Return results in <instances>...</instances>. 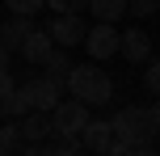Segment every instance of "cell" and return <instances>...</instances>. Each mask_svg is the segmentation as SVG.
I'll return each mask as SVG.
<instances>
[{"instance_id":"obj_6","label":"cell","mask_w":160,"mask_h":156,"mask_svg":"<svg viewBox=\"0 0 160 156\" xmlns=\"http://www.w3.org/2000/svg\"><path fill=\"white\" fill-rule=\"evenodd\" d=\"M118 47H122V34L114 30L110 21H97V25H88V34H84V51L101 63V59H110V55H118Z\"/></svg>"},{"instance_id":"obj_10","label":"cell","mask_w":160,"mask_h":156,"mask_svg":"<svg viewBox=\"0 0 160 156\" xmlns=\"http://www.w3.org/2000/svg\"><path fill=\"white\" fill-rule=\"evenodd\" d=\"M34 30V17H21V13H8V21L0 25V42H4L8 51H21V42L30 38Z\"/></svg>"},{"instance_id":"obj_20","label":"cell","mask_w":160,"mask_h":156,"mask_svg":"<svg viewBox=\"0 0 160 156\" xmlns=\"http://www.w3.org/2000/svg\"><path fill=\"white\" fill-rule=\"evenodd\" d=\"M47 8L51 13H84L88 0H47Z\"/></svg>"},{"instance_id":"obj_9","label":"cell","mask_w":160,"mask_h":156,"mask_svg":"<svg viewBox=\"0 0 160 156\" xmlns=\"http://www.w3.org/2000/svg\"><path fill=\"white\" fill-rule=\"evenodd\" d=\"M110 143H114V123L88 118V123H84V131H80V148H88V152H97V156H101Z\"/></svg>"},{"instance_id":"obj_13","label":"cell","mask_w":160,"mask_h":156,"mask_svg":"<svg viewBox=\"0 0 160 156\" xmlns=\"http://www.w3.org/2000/svg\"><path fill=\"white\" fill-rule=\"evenodd\" d=\"M25 114H30V101L21 97V89H13L8 97H0V118H13L17 123V118H25Z\"/></svg>"},{"instance_id":"obj_1","label":"cell","mask_w":160,"mask_h":156,"mask_svg":"<svg viewBox=\"0 0 160 156\" xmlns=\"http://www.w3.org/2000/svg\"><path fill=\"white\" fill-rule=\"evenodd\" d=\"M63 89L72 93L76 101H84V106H105V101L114 97V76H105L97 63H72Z\"/></svg>"},{"instance_id":"obj_15","label":"cell","mask_w":160,"mask_h":156,"mask_svg":"<svg viewBox=\"0 0 160 156\" xmlns=\"http://www.w3.org/2000/svg\"><path fill=\"white\" fill-rule=\"evenodd\" d=\"M42 68H47V76H55V80H68V72H72V63H68V51H63V47H55V51H51V59H47Z\"/></svg>"},{"instance_id":"obj_8","label":"cell","mask_w":160,"mask_h":156,"mask_svg":"<svg viewBox=\"0 0 160 156\" xmlns=\"http://www.w3.org/2000/svg\"><path fill=\"white\" fill-rule=\"evenodd\" d=\"M17 127H21V139H25V143H47L51 135H55L47 110H30L25 118H17Z\"/></svg>"},{"instance_id":"obj_18","label":"cell","mask_w":160,"mask_h":156,"mask_svg":"<svg viewBox=\"0 0 160 156\" xmlns=\"http://www.w3.org/2000/svg\"><path fill=\"white\" fill-rule=\"evenodd\" d=\"M160 0H127V13L131 17H156Z\"/></svg>"},{"instance_id":"obj_22","label":"cell","mask_w":160,"mask_h":156,"mask_svg":"<svg viewBox=\"0 0 160 156\" xmlns=\"http://www.w3.org/2000/svg\"><path fill=\"white\" fill-rule=\"evenodd\" d=\"M131 156H160V152L152 148V143H139V148H131Z\"/></svg>"},{"instance_id":"obj_28","label":"cell","mask_w":160,"mask_h":156,"mask_svg":"<svg viewBox=\"0 0 160 156\" xmlns=\"http://www.w3.org/2000/svg\"><path fill=\"white\" fill-rule=\"evenodd\" d=\"M0 123H4V118H0Z\"/></svg>"},{"instance_id":"obj_12","label":"cell","mask_w":160,"mask_h":156,"mask_svg":"<svg viewBox=\"0 0 160 156\" xmlns=\"http://www.w3.org/2000/svg\"><path fill=\"white\" fill-rule=\"evenodd\" d=\"M88 8L97 21H110V25H118L127 17V0H88Z\"/></svg>"},{"instance_id":"obj_23","label":"cell","mask_w":160,"mask_h":156,"mask_svg":"<svg viewBox=\"0 0 160 156\" xmlns=\"http://www.w3.org/2000/svg\"><path fill=\"white\" fill-rule=\"evenodd\" d=\"M21 156H47V148L42 143H30V148H21Z\"/></svg>"},{"instance_id":"obj_11","label":"cell","mask_w":160,"mask_h":156,"mask_svg":"<svg viewBox=\"0 0 160 156\" xmlns=\"http://www.w3.org/2000/svg\"><path fill=\"white\" fill-rule=\"evenodd\" d=\"M118 55H127L131 63H148V59H152V38H148L143 30H127V34H122Z\"/></svg>"},{"instance_id":"obj_4","label":"cell","mask_w":160,"mask_h":156,"mask_svg":"<svg viewBox=\"0 0 160 156\" xmlns=\"http://www.w3.org/2000/svg\"><path fill=\"white\" fill-rule=\"evenodd\" d=\"M88 123V106L84 101H59L55 110H51V127H55V135H63V139H80V131H84Z\"/></svg>"},{"instance_id":"obj_3","label":"cell","mask_w":160,"mask_h":156,"mask_svg":"<svg viewBox=\"0 0 160 156\" xmlns=\"http://www.w3.org/2000/svg\"><path fill=\"white\" fill-rule=\"evenodd\" d=\"M17 89H21V97L30 101V110H55L59 101H63V80H55V76H34V80H21L17 84Z\"/></svg>"},{"instance_id":"obj_2","label":"cell","mask_w":160,"mask_h":156,"mask_svg":"<svg viewBox=\"0 0 160 156\" xmlns=\"http://www.w3.org/2000/svg\"><path fill=\"white\" fill-rule=\"evenodd\" d=\"M156 135H160V127H156L152 110H143V106H127V110H118V114H114V139L131 143V148L152 143Z\"/></svg>"},{"instance_id":"obj_5","label":"cell","mask_w":160,"mask_h":156,"mask_svg":"<svg viewBox=\"0 0 160 156\" xmlns=\"http://www.w3.org/2000/svg\"><path fill=\"white\" fill-rule=\"evenodd\" d=\"M47 34L55 38V47H80L84 34H88V25H84L80 13H55L47 21Z\"/></svg>"},{"instance_id":"obj_16","label":"cell","mask_w":160,"mask_h":156,"mask_svg":"<svg viewBox=\"0 0 160 156\" xmlns=\"http://www.w3.org/2000/svg\"><path fill=\"white\" fill-rule=\"evenodd\" d=\"M47 156H84V148H80V139L55 135V143H47Z\"/></svg>"},{"instance_id":"obj_7","label":"cell","mask_w":160,"mask_h":156,"mask_svg":"<svg viewBox=\"0 0 160 156\" xmlns=\"http://www.w3.org/2000/svg\"><path fill=\"white\" fill-rule=\"evenodd\" d=\"M51 51H55V38H51L42 25H34L30 38L21 42V55H25V63H30V68H42V63L51 59Z\"/></svg>"},{"instance_id":"obj_25","label":"cell","mask_w":160,"mask_h":156,"mask_svg":"<svg viewBox=\"0 0 160 156\" xmlns=\"http://www.w3.org/2000/svg\"><path fill=\"white\" fill-rule=\"evenodd\" d=\"M152 118H156V127H160V97H156V106H152Z\"/></svg>"},{"instance_id":"obj_26","label":"cell","mask_w":160,"mask_h":156,"mask_svg":"<svg viewBox=\"0 0 160 156\" xmlns=\"http://www.w3.org/2000/svg\"><path fill=\"white\" fill-rule=\"evenodd\" d=\"M0 156H13V152H4V148H0Z\"/></svg>"},{"instance_id":"obj_27","label":"cell","mask_w":160,"mask_h":156,"mask_svg":"<svg viewBox=\"0 0 160 156\" xmlns=\"http://www.w3.org/2000/svg\"><path fill=\"white\" fill-rule=\"evenodd\" d=\"M0 4H4V0H0Z\"/></svg>"},{"instance_id":"obj_21","label":"cell","mask_w":160,"mask_h":156,"mask_svg":"<svg viewBox=\"0 0 160 156\" xmlns=\"http://www.w3.org/2000/svg\"><path fill=\"white\" fill-rule=\"evenodd\" d=\"M13 89H17V80H13V72L4 68V72H0V97H8Z\"/></svg>"},{"instance_id":"obj_17","label":"cell","mask_w":160,"mask_h":156,"mask_svg":"<svg viewBox=\"0 0 160 156\" xmlns=\"http://www.w3.org/2000/svg\"><path fill=\"white\" fill-rule=\"evenodd\" d=\"M42 4H47V0H4V8H8V13H21V17H34Z\"/></svg>"},{"instance_id":"obj_19","label":"cell","mask_w":160,"mask_h":156,"mask_svg":"<svg viewBox=\"0 0 160 156\" xmlns=\"http://www.w3.org/2000/svg\"><path fill=\"white\" fill-rule=\"evenodd\" d=\"M143 89L152 93V97H160V59H152V63H148V72H143Z\"/></svg>"},{"instance_id":"obj_14","label":"cell","mask_w":160,"mask_h":156,"mask_svg":"<svg viewBox=\"0 0 160 156\" xmlns=\"http://www.w3.org/2000/svg\"><path fill=\"white\" fill-rule=\"evenodd\" d=\"M21 127H17L13 123V118H4V123H0V148H4V152H21Z\"/></svg>"},{"instance_id":"obj_24","label":"cell","mask_w":160,"mask_h":156,"mask_svg":"<svg viewBox=\"0 0 160 156\" xmlns=\"http://www.w3.org/2000/svg\"><path fill=\"white\" fill-rule=\"evenodd\" d=\"M8 59H13V51H8L4 42H0V72H4V68H8Z\"/></svg>"}]
</instances>
